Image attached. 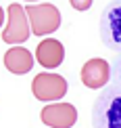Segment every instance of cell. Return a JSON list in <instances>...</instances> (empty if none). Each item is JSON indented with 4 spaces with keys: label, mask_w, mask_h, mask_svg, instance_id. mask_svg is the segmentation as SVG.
Segmentation results:
<instances>
[{
    "label": "cell",
    "mask_w": 121,
    "mask_h": 128,
    "mask_svg": "<svg viewBox=\"0 0 121 128\" xmlns=\"http://www.w3.org/2000/svg\"><path fill=\"white\" fill-rule=\"evenodd\" d=\"M4 23V10H2V6H0V25Z\"/></svg>",
    "instance_id": "7c38bea8"
},
{
    "label": "cell",
    "mask_w": 121,
    "mask_h": 128,
    "mask_svg": "<svg viewBox=\"0 0 121 128\" xmlns=\"http://www.w3.org/2000/svg\"><path fill=\"white\" fill-rule=\"evenodd\" d=\"M25 10V17L29 21V32H34V36H46L59 30L61 25V13L54 4H29Z\"/></svg>",
    "instance_id": "7a4b0ae2"
},
{
    "label": "cell",
    "mask_w": 121,
    "mask_h": 128,
    "mask_svg": "<svg viewBox=\"0 0 121 128\" xmlns=\"http://www.w3.org/2000/svg\"><path fill=\"white\" fill-rule=\"evenodd\" d=\"M29 21L25 17V10L21 4H10L8 6V23L2 32V40L8 44H21L29 38Z\"/></svg>",
    "instance_id": "5b68a950"
},
{
    "label": "cell",
    "mask_w": 121,
    "mask_h": 128,
    "mask_svg": "<svg viewBox=\"0 0 121 128\" xmlns=\"http://www.w3.org/2000/svg\"><path fill=\"white\" fill-rule=\"evenodd\" d=\"M4 65L10 74L23 76V74L31 72V67H34V55L23 46H13L4 52Z\"/></svg>",
    "instance_id": "9c48e42d"
},
{
    "label": "cell",
    "mask_w": 121,
    "mask_h": 128,
    "mask_svg": "<svg viewBox=\"0 0 121 128\" xmlns=\"http://www.w3.org/2000/svg\"><path fill=\"white\" fill-rule=\"evenodd\" d=\"M40 118L50 128H71L77 122V109L71 103H54V105H46L42 109Z\"/></svg>",
    "instance_id": "8992f818"
},
{
    "label": "cell",
    "mask_w": 121,
    "mask_h": 128,
    "mask_svg": "<svg viewBox=\"0 0 121 128\" xmlns=\"http://www.w3.org/2000/svg\"><path fill=\"white\" fill-rule=\"evenodd\" d=\"M25 2H34V0H25Z\"/></svg>",
    "instance_id": "4fadbf2b"
},
{
    "label": "cell",
    "mask_w": 121,
    "mask_h": 128,
    "mask_svg": "<svg viewBox=\"0 0 121 128\" xmlns=\"http://www.w3.org/2000/svg\"><path fill=\"white\" fill-rule=\"evenodd\" d=\"M67 88H69V84H67L65 78L59 76V74H48V72L38 74L34 78V82H31L34 97L38 101H46V103L63 99L65 92H67Z\"/></svg>",
    "instance_id": "277c9868"
},
{
    "label": "cell",
    "mask_w": 121,
    "mask_h": 128,
    "mask_svg": "<svg viewBox=\"0 0 121 128\" xmlns=\"http://www.w3.org/2000/svg\"><path fill=\"white\" fill-rule=\"evenodd\" d=\"M71 6L77 10H88L92 6V0H71Z\"/></svg>",
    "instance_id": "8fae6325"
},
{
    "label": "cell",
    "mask_w": 121,
    "mask_h": 128,
    "mask_svg": "<svg viewBox=\"0 0 121 128\" xmlns=\"http://www.w3.org/2000/svg\"><path fill=\"white\" fill-rule=\"evenodd\" d=\"M36 59H38V63L42 67L54 69V67H59L63 63V59H65V48H63V44L59 40L46 38V40H42L38 44V48H36Z\"/></svg>",
    "instance_id": "ba28073f"
},
{
    "label": "cell",
    "mask_w": 121,
    "mask_h": 128,
    "mask_svg": "<svg viewBox=\"0 0 121 128\" xmlns=\"http://www.w3.org/2000/svg\"><path fill=\"white\" fill-rule=\"evenodd\" d=\"M111 80V65L104 59H90L81 67V82L88 88H102Z\"/></svg>",
    "instance_id": "52a82bcc"
},
{
    "label": "cell",
    "mask_w": 121,
    "mask_h": 128,
    "mask_svg": "<svg viewBox=\"0 0 121 128\" xmlns=\"http://www.w3.org/2000/svg\"><path fill=\"white\" fill-rule=\"evenodd\" d=\"M113 78H115V86L121 88V57L115 61V65H113Z\"/></svg>",
    "instance_id": "30bf717a"
},
{
    "label": "cell",
    "mask_w": 121,
    "mask_h": 128,
    "mask_svg": "<svg viewBox=\"0 0 121 128\" xmlns=\"http://www.w3.org/2000/svg\"><path fill=\"white\" fill-rule=\"evenodd\" d=\"M100 38L113 50L121 52V0H113L100 17Z\"/></svg>",
    "instance_id": "3957f363"
},
{
    "label": "cell",
    "mask_w": 121,
    "mask_h": 128,
    "mask_svg": "<svg viewBox=\"0 0 121 128\" xmlns=\"http://www.w3.org/2000/svg\"><path fill=\"white\" fill-rule=\"evenodd\" d=\"M94 128H121V88H104L92 107Z\"/></svg>",
    "instance_id": "6da1fadb"
}]
</instances>
